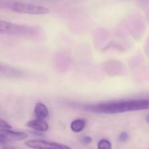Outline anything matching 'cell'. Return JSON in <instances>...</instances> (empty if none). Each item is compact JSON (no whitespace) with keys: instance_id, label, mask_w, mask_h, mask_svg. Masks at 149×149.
<instances>
[{"instance_id":"1","label":"cell","mask_w":149,"mask_h":149,"mask_svg":"<svg viewBox=\"0 0 149 149\" xmlns=\"http://www.w3.org/2000/svg\"><path fill=\"white\" fill-rule=\"evenodd\" d=\"M149 109V100H134L112 102L98 104V113H117L130 111Z\"/></svg>"},{"instance_id":"2","label":"cell","mask_w":149,"mask_h":149,"mask_svg":"<svg viewBox=\"0 0 149 149\" xmlns=\"http://www.w3.org/2000/svg\"><path fill=\"white\" fill-rule=\"evenodd\" d=\"M0 7L22 14L43 15L49 12L45 7L11 0H0Z\"/></svg>"},{"instance_id":"3","label":"cell","mask_w":149,"mask_h":149,"mask_svg":"<svg viewBox=\"0 0 149 149\" xmlns=\"http://www.w3.org/2000/svg\"><path fill=\"white\" fill-rule=\"evenodd\" d=\"M32 29L30 27L0 20V33L18 36L30 34Z\"/></svg>"},{"instance_id":"4","label":"cell","mask_w":149,"mask_h":149,"mask_svg":"<svg viewBox=\"0 0 149 149\" xmlns=\"http://www.w3.org/2000/svg\"><path fill=\"white\" fill-rule=\"evenodd\" d=\"M25 145L29 148L34 149H72L66 145L49 142L42 140H29L25 142Z\"/></svg>"},{"instance_id":"5","label":"cell","mask_w":149,"mask_h":149,"mask_svg":"<svg viewBox=\"0 0 149 149\" xmlns=\"http://www.w3.org/2000/svg\"><path fill=\"white\" fill-rule=\"evenodd\" d=\"M28 136L26 133L11 131L7 129H0V139L5 142L23 141Z\"/></svg>"},{"instance_id":"6","label":"cell","mask_w":149,"mask_h":149,"mask_svg":"<svg viewBox=\"0 0 149 149\" xmlns=\"http://www.w3.org/2000/svg\"><path fill=\"white\" fill-rule=\"evenodd\" d=\"M28 127L39 132H45L49 129L48 123L42 119H37L28 122Z\"/></svg>"},{"instance_id":"7","label":"cell","mask_w":149,"mask_h":149,"mask_svg":"<svg viewBox=\"0 0 149 149\" xmlns=\"http://www.w3.org/2000/svg\"><path fill=\"white\" fill-rule=\"evenodd\" d=\"M19 71L8 65L0 63V75L9 77L19 76Z\"/></svg>"},{"instance_id":"8","label":"cell","mask_w":149,"mask_h":149,"mask_svg":"<svg viewBox=\"0 0 149 149\" xmlns=\"http://www.w3.org/2000/svg\"><path fill=\"white\" fill-rule=\"evenodd\" d=\"M35 115L38 119L43 120L47 117L49 114V111L47 107L42 103H38L35 107Z\"/></svg>"},{"instance_id":"9","label":"cell","mask_w":149,"mask_h":149,"mask_svg":"<svg viewBox=\"0 0 149 149\" xmlns=\"http://www.w3.org/2000/svg\"><path fill=\"white\" fill-rule=\"evenodd\" d=\"M85 125V121L81 119H77L72 123L71 128L73 132L79 133L83 130Z\"/></svg>"},{"instance_id":"10","label":"cell","mask_w":149,"mask_h":149,"mask_svg":"<svg viewBox=\"0 0 149 149\" xmlns=\"http://www.w3.org/2000/svg\"><path fill=\"white\" fill-rule=\"evenodd\" d=\"M98 149H111L112 145L107 140H102L98 143Z\"/></svg>"},{"instance_id":"11","label":"cell","mask_w":149,"mask_h":149,"mask_svg":"<svg viewBox=\"0 0 149 149\" xmlns=\"http://www.w3.org/2000/svg\"><path fill=\"white\" fill-rule=\"evenodd\" d=\"M0 128L2 129H11L12 127L8 123L2 119H0Z\"/></svg>"},{"instance_id":"12","label":"cell","mask_w":149,"mask_h":149,"mask_svg":"<svg viewBox=\"0 0 149 149\" xmlns=\"http://www.w3.org/2000/svg\"><path fill=\"white\" fill-rule=\"evenodd\" d=\"M119 138L122 141H126L128 139L129 135L127 133L123 132L120 134Z\"/></svg>"},{"instance_id":"13","label":"cell","mask_w":149,"mask_h":149,"mask_svg":"<svg viewBox=\"0 0 149 149\" xmlns=\"http://www.w3.org/2000/svg\"><path fill=\"white\" fill-rule=\"evenodd\" d=\"M92 138L88 136H84L81 139V142L85 144H88L92 142Z\"/></svg>"},{"instance_id":"14","label":"cell","mask_w":149,"mask_h":149,"mask_svg":"<svg viewBox=\"0 0 149 149\" xmlns=\"http://www.w3.org/2000/svg\"><path fill=\"white\" fill-rule=\"evenodd\" d=\"M31 133L32 134L35 135L36 136H43L44 134L42 133H41V132H38V131H31Z\"/></svg>"},{"instance_id":"15","label":"cell","mask_w":149,"mask_h":149,"mask_svg":"<svg viewBox=\"0 0 149 149\" xmlns=\"http://www.w3.org/2000/svg\"><path fill=\"white\" fill-rule=\"evenodd\" d=\"M5 142L0 139V145H4L5 144Z\"/></svg>"},{"instance_id":"16","label":"cell","mask_w":149,"mask_h":149,"mask_svg":"<svg viewBox=\"0 0 149 149\" xmlns=\"http://www.w3.org/2000/svg\"><path fill=\"white\" fill-rule=\"evenodd\" d=\"M146 120L149 123V114L146 117Z\"/></svg>"}]
</instances>
